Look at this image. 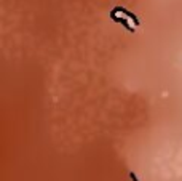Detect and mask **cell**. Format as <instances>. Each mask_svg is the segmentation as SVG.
Listing matches in <instances>:
<instances>
[{
	"label": "cell",
	"instance_id": "6da1fadb",
	"mask_svg": "<svg viewBox=\"0 0 182 181\" xmlns=\"http://www.w3.org/2000/svg\"><path fill=\"white\" fill-rule=\"evenodd\" d=\"M110 18H112V21L121 24L126 31H129V32H134V31H136V27L129 24V21H128V18H126V16H118L115 11H110Z\"/></svg>",
	"mask_w": 182,
	"mask_h": 181
},
{
	"label": "cell",
	"instance_id": "7a4b0ae2",
	"mask_svg": "<svg viewBox=\"0 0 182 181\" xmlns=\"http://www.w3.org/2000/svg\"><path fill=\"white\" fill-rule=\"evenodd\" d=\"M113 11H115V13H121L123 16L129 18V20L133 21V26H134V27H136V26H139V20L136 18V15H134V13H131V11H128L126 8H123V7H115V8H113Z\"/></svg>",
	"mask_w": 182,
	"mask_h": 181
},
{
	"label": "cell",
	"instance_id": "3957f363",
	"mask_svg": "<svg viewBox=\"0 0 182 181\" xmlns=\"http://www.w3.org/2000/svg\"><path fill=\"white\" fill-rule=\"evenodd\" d=\"M128 175H129V176L133 178V181H139V179L136 178V175H134V171H128Z\"/></svg>",
	"mask_w": 182,
	"mask_h": 181
}]
</instances>
